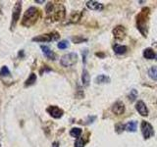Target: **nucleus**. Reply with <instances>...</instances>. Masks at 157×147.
<instances>
[{
    "mask_svg": "<svg viewBox=\"0 0 157 147\" xmlns=\"http://www.w3.org/2000/svg\"><path fill=\"white\" fill-rule=\"evenodd\" d=\"M45 10H46L47 18L50 19L52 22H59L65 19L66 9L65 6L61 3L48 2L45 7Z\"/></svg>",
    "mask_w": 157,
    "mask_h": 147,
    "instance_id": "f257e3e1",
    "label": "nucleus"
},
{
    "mask_svg": "<svg viewBox=\"0 0 157 147\" xmlns=\"http://www.w3.org/2000/svg\"><path fill=\"white\" fill-rule=\"evenodd\" d=\"M149 17H150V9L148 7H144L136 18V28L142 36H144L145 37L147 36V32H148Z\"/></svg>",
    "mask_w": 157,
    "mask_h": 147,
    "instance_id": "f03ea898",
    "label": "nucleus"
},
{
    "mask_svg": "<svg viewBox=\"0 0 157 147\" xmlns=\"http://www.w3.org/2000/svg\"><path fill=\"white\" fill-rule=\"evenodd\" d=\"M41 17V11L36 7H29L26 12H25L22 24L26 28H29L33 26Z\"/></svg>",
    "mask_w": 157,
    "mask_h": 147,
    "instance_id": "7ed1b4c3",
    "label": "nucleus"
},
{
    "mask_svg": "<svg viewBox=\"0 0 157 147\" xmlns=\"http://www.w3.org/2000/svg\"><path fill=\"white\" fill-rule=\"evenodd\" d=\"M60 37L59 33L57 32H52L49 33H44L37 36L33 38V41H37V42H49V41H54Z\"/></svg>",
    "mask_w": 157,
    "mask_h": 147,
    "instance_id": "20e7f679",
    "label": "nucleus"
},
{
    "mask_svg": "<svg viewBox=\"0 0 157 147\" xmlns=\"http://www.w3.org/2000/svg\"><path fill=\"white\" fill-rule=\"evenodd\" d=\"M78 54L75 52L72 53H68L66 55L62 56L61 60H60V64L63 67H71L73 65H75L78 61Z\"/></svg>",
    "mask_w": 157,
    "mask_h": 147,
    "instance_id": "39448f33",
    "label": "nucleus"
},
{
    "mask_svg": "<svg viewBox=\"0 0 157 147\" xmlns=\"http://www.w3.org/2000/svg\"><path fill=\"white\" fill-rule=\"evenodd\" d=\"M21 10H22V2L18 1L14 5L13 12H12V21H11V31H14L15 27L18 23V20L21 15Z\"/></svg>",
    "mask_w": 157,
    "mask_h": 147,
    "instance_id": "423d86ee",
    "label": "nucleus"
},
{
    "mask_svg": "<svg viewBox=\"0 0 157 147\" xmlns=\"http://www.w3.org/2000/svg\"><path fill=\"white\" fill-rule=\"evenodd\" d=\"M141 132L144 139H148L151 135H153V126H152L148 122L144 121L141 123Z\"/></svg>",
    "mask_w": 157,
    "mask_h": 147,
    "instance_id": "0eeeda50",
    "label": "nucleus"
},
{
    "mask_svg": "<svg viewBox=\"0 0 157 147\" xmlns=\"http://www.w3.org/2000/svg\"><path fill=\"white\" fill-rule=\"evenodd\" d=\"M46 112L52 118H54V119H60L64 114V111L62 109H60V108L57 107V106H53V105L49 106L46 109Z\"/></svg>",
    "mask_w": 157,
    "mask_h": 147,
    "instance_id": "6e6552de",
    "label": "nucleus"
},
{
    "mask_svg": "<svg viewBox=\"0 0 157 147\" xmlns=\"http://www.w3.org/2000/svg\"><path fill=\"white\" fill-rule=\"evenodd\" d=\"M112 32L114 37L118 39V40H122V39H124L126 36V28L123 26H116L113 28Z\"/></svg>",
    "mask_w": 157,
    "mask_h": 147,
    "instance_id": "1a4fd4ad",
    "label": "nucleus"
},
{
    "mask_svg": "<svg viewBox=\"0 0 157 147\" xmlns=\"http://www.w3.org/2000/svg\"><path fill=\"white\" fill-rule=\"evenodd\" d=\"M112 112L114 113L115 115H117V116L124 114V112H125V105H124V103H123L122 101H116L114 104H113V106H112Z\"/></svg>",
    "mask_w": 157,
    "mask_h": 147,
    "instance_id": "9d476101",
    "label": "nucleus"
},
{
    "mask_svg": "<svg viewBox=\"0 0 157 147\" xmlns=\"http://www.w3.org/2000/svg\"><path fill=\"white\" fill-rule=\"evenodd\" d=\"M136 111L139 112V114L144 116V117H146L148 116V109H147V107L145 105V103L144 101H137L136 104Z\"/></svg>",
    "mask_w": 157,
    "mask_h": 147,
    "instance_id": "9b49d317",
    "label": "nucleus"
},
{
    "mask_svg": "<svg viewBox=\"0 0 157 147\" xmlns=\"http://www.w3.org/2000/svg\"><path fill=\"white\" fill-rule=\"evenodd\" d=\"M40 48H41V50H42V52L44 54V56H45L46 58L50 59V60H55V59H56V54L54 53L48 46L41 45Z\"/></svg>",
    "mask_w": 157,
    "mask_h": 147,
    "instance_id": "f8f14e48",
    "label": "nucleus"
},
{
    "mask_svg": "<svg viewBox=\"0 0 157 147\" xmlns=\"http://www.w3.org/2000/svg\"><path fill=\"white\" fill-rule=\"evenodd\" d=\"M86 6L90 10H95V11H102V10L104 9L103 4H101L100 2H97V1H92V0L91 1L86 2Z\"/></svg>",
    "mask_w": 157,
    "mask_h": 147,
    "instance_id": "ddd939ff",
    "label": "nucleus"
},
{
    "mask_svg": "<svg viewBox=\"0 0 157 147\" xmlns=\"http://www.w3.org/2000/svg\"><path fill=\"white\" fill-rule=\"evenodd\" d=\"M113 49H114V52L116 54H125L127 52V46L125 45H120V44H114L113 45Z\"/></svg>",
    "mask_w": 157,
    "mask_h": 147,
    "instance_id": "4468645a",
    "label": "nucleus"
},
{
    "mask_svg": "<svg viewBox=\"0 0 157 147\" xmlns=\"http://www.w3.org/2000/svg\"><path fill=\"white\" fill-rule=\"evenodd\" d=\"M82 83H83V85H90V74H88V72L86 70V69H83V71H82Z\"/></svg>",
    "mask_w": 157,
    "mask_h": 147,
    "instance_id": "2eb2a0df",
    "label": "nucleus"
},
{
    "mask_svg": "<svg viewBox=\"0 0 157 147\" xmlns=\"http://www.w3.org/2000/svg\"><path fill=\"white\" fill-rule=\"evenodd\" d=\"M136 122L135 121H132V122H129L127 125H125V130L127 131H130V132H135L136 130Z\"/></svg>",
    "mask_w": 157,
    "mask_h": 147,
    "instance_id": "dca6fc26",
    "label": "nucleus"
},
{
    "mask_svg": "<svg viewBox=\"0 0 157 147\" xmlns=\"http://www.w3.org/2000/svg\"><path fill=\"white\" fill-rule=\"evenodd\" d=\"M87 141H88L87 135L85 136V138H83V137H78V138H77V140L75 142V146L74 147H85Z\"/></svg>",
    "mask_w": 157,
    "mask_h": 147,
    "instance_id": "f3484780",
    "label": "nucleus"
},
{
    "mask_svg": "<svg viewBox=\"0 0 157 147\" xmlns=\"http://www.w3.org/2000/svg\"><path fill=\"white\" fill-rule=\"evenodd\" d=\"M144 57L145 59L151 60V59H154L156 57V55H155L154 51L152 50L151 48H146V49H144Z\"/></svg>",
    "mask_w": 157,
    "mask_h": 147,
    "instance_id": "a211bd4d",
    "label": "nucleus"
},
{
    "mask_svg": "<svg viewBox=\"0 0 157 147\" xmlns=\"http://www.w3.org/2000/svg\"><path fill=\"white\" fill-rule=\"evenodd\" d=\"M110 81H111L110 77L108 76H106V75H99L95 78V81L97 83H99V85H100V83H109Z\"/></svg>",
    "mask_w": 157,
    "mask_h": 147,
    "instance_id": "6ab92c4d",
    "label": "nucleus"
},
{
    "mask_svg": "<svg viewBox=\"0 0 157 147\" xmlns=\"http://www.w3.org/2000/svg\"><path fill=\"white\" fill-rule=\"evenodd\" d=\"M81 18H82V13H80V12H74V13H72L71 17H70V23L76 24V23H78V21H80Z\"/></svg>",
    "mask_w": 157,
    "mask_h": 147,
    "instance_id": "aec40b11",
    "label": "nucleus"
},
{
    "mask_svg": "<svg viewBox=\"0 0 157 147\" xmlns=\"http://www.w3.org/2000/svg\"><path fill=\"white\" fill-rule=\"evenodd\" d=\"M148 76L152 78V80L157 81V66L151 67L148 70Z\"/></svg>",
    "mask_w": 157,
    "mask_h": 147,
    "instance_id": "412c9836",
    "label": "nucleus"
},
{
    "mask_svg": "<svg viewBox=\"0 0 157 147\" xmlns=\"http://www.w3.org/2000/svg\"><path fill=\"white\" fill-rule=\"evenodd\" d=\"M70 134L73 137H76V138H78L80 135L82 134V130L80 127H73V129L70 130Z\"/></svg>",
    "mask_w": 157,
    "mask_h": 147,
    "instance_id": "4be33fe9",
    "label": "nucleus"
},
{
    "mask_svg": "<svg viewBox=\"0 0 157 147\" xmlns=\"http://www.w3.org/2000/svg\"><path fill=\"white\" fill-rule=\"evenodd\" d=\"M36 76L34 75V74H31L29 77H28V80L26 81V82H25V85H26V86L32 85H33L34 82H36Z\"/></svg>",
    "mask_w": 157,
    "mask_h": 147,
    "instance_id": "5701e85b",
    "label": "nucleus"
},
{
    "mask_svg": "<svg viewBox=\"0 0 157 147\" xmlns=\"http://www.w3.org/2000/svg\"><path fill=\"white\" fill-rule=\"evenodd\" d=\"M57 46L59 49H67L69 47V42L68 40H62L57 44Z\"/></svg>",
    "mask_w": 157,
    "mask_h": 147,
    "instance_id": "b1692460",
    "label": "nucleus"
},
{
    "mask_svg": "<svg viewBox=\"0 0 157 147\" xmlns=\"http://www.w3.org/2000/svg\"><path fill=\"white\" fill-rule=\"evenodd\" d=\"M10 75V71L9 69L6 67V66H3L1 68V70H0V76L2 77H6V76H9Z\"/></svg>",
    "mask_w": 157,
    "mask_h": 147,
    "instance_id": "393cba45",
    "label": "nucleus"
},
{
    "mask_svg": "<svg viewBox=\"0 0 157 147\" xmlns=\"http://www.w3.org/2000/svg\"><path fill=\"white\" fill-rule=\"evenodd\" d=\"M115 130H116L117 134H121V132L125 130V125H123V124H117L115 126Z\"/></svg>",
    "mask_w": 157,
    "mask_h": 147,
    "instance_id": "a878e982",
    "label": "nucleus"
},
{
    "mask_svg": "<svg viewBox=\"0 0 157 147\" xmlns=\"http://www.w3.org/2000/svg\"><path fill=\"white\" fill-rule=\"evenodd\" d=\"M136 96H137V91L135 90V89H132V90L131 91V93L129 94V97H130L131 101H134V100H135V98H136Z\"/></svg>",
    "mask_w": 157,
    "mask_h": 147,
    "instance_id": "bb28decb",
    "label": "nucleus"
},
{
    "mask_svg": "<svg viewBox=\"0 0 157 147\" xmlns=\"http://www.w3.org/2000/svg\"><path fill=\"white\" fill-rule=\"evenodd\" d=\"M72 39H73V41L75 43H80L82 41H86V38H82L80 36H74Z\"/></svg>",
    "mask_w": 157,
    "mask_h": 147,
    "instance_id": "cd10ccee",
    "label": "nucleus"
},
{
    "mask_svg": "<svg viewBox=\"0 0 157 147\" xmlns=\"http://www.w3.org/2000/svg\"><path fill=\"white\" fill-rule=\"evenodd\" d=\"M86 52L87 50H83V53H82V58H83V63H86Z\"/></svg>",
    "mask_w": 157,
    "mask_h": 147,
    "instance_id": "c85d7f7f",
    "label": "nucleus"
},
{
    "mask_svg": "<svg viewBox=\"0 0 157 147\" xmlns=\"http://www.w3.org/2000/svg\"><path fill=\"white\" fill-rule=\"evenodd\" d=\"M96 56H99V57H105V54H103V53H96Z\"/></svg>",
    "mask_w": 157,
    "mask_h": 147,
    "instance_id": "c756f323",
    "label": "nucleus"
},
{
    "mask_svg": "<svg viewBox=\"0 0 157 147\" xmlns=\"http://www.w3.org/2000/svg\"><path fill=\"white\" fill-rule=\"evenodd\" d=\"M52 147H59V142H54Z\"/></svg>",
    "mask_w": 157,
    "mask_h": 147,
    "instance_id": "7c9ffc66",
    "label": "nucleus"
},
{
    "mask_svg": "<svg viewBox=\"0 0 157 147\" xmlns=\"http://www.w3.org/2000/svg\"><path fill=\"white\" fill-rule=\"evenodd\" d=\"M36 3H43L44 1H38V0H36Z\"/></svg>",
    "mask_w": 157,
    "mask_h": 147,
    "instance_id": "2f4dec72",
    "label": "nucleus"
},
{
    "mask_svg": "<svg viewBox=\"0 0 157 147\" xmlns=\"http://www.w3.org/2000/svg\"><path fill=\"white\" fill-rule=\"evenodd\" d=\"M156 60H157V55H156Z\"/></svg>",
    "mask_w": 157,
    "mask_h": 147,
    "instance_id": "473e14b6",
    "label": "nucleus"
}]
</instances>
